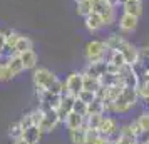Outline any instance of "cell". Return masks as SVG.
Returning a JSON list of instances; mask_svg holds the SVG:
<instances>
[{"label": "cell", "mask_w": 149, "mask_h": 144, "mask_svg": "<svg viewBox=\"0 0 149 144\" xmlns=\"http://www.w3.org/2000/svg\"><path fill=\"white\" fill-rule=\"evenodd\" d=\"M5 50V32H0V54Z\"/></svg>", "instance_id": "37"}, {"label": "cell", "mask_w": 149, "mask_h": 144, "mask_svg": "<svg viewBox=\"0 0 149 144\" xmlns=\"http://www.w3.org/2000/svg\"><path fill=\"white\" fill-rule=\"evenodd\" d=\"M65 89H67V94H72V96H79V92L84 89V74L82 72H72L69 74L67 79H65Z\"/></svg>", "instance_id": "8"}, {"label": "cell", "mask_w": 149, "mask_h": 144, "mask_svg": "<svg viewBox=\"0 0 149 144\" xmlns=\"http://www.w3.org/2000/svg\"><path fill=\"white\" fill-rule=\"evenodd\" d=\"M89 114H104V102H102V99L95 97L91 104H87V116Z\"/></svg>", "instance_id": "29"}, {"label": "cell", "mask_w": 149, "mask_h": 144, "mask_svg": "<svg viewBox=\"0 0 149 144\" xmlns=\"http://www.w3.org/2000/svg\"><path fill=\"white\" fill-rule=\"evenodd\" d=\"M92 7L94 12L102 17L104 27H111L116 22V7L109 2V0H92Z\"/></svg>", "instance_id": "4"}, {"label": "cell", "mask_w": 149, "mask_h": 144, "mask_svg": "<svg viewBox=\"0 0 149 144\" xmlns=\"http://www.w3.org/2000/svg\"><path fill=\"white\" fill-rule=\"evenodd\" d=\"M42 129L39 127V126H30V127H27V129H24V132H22V137L27 141L29 144H39L42 139Z\"/></svg>", "instance_id": "17"}, {"label": "cell", "mask_w": 149, "mask_h": 144, "mask_svg": "<svg viewBox=\"0 0 149 144\" xmlns=\"http://www.w3.org/2000/svg\"><path fill=\"white\" fill-rule=\"evenodd\" d=\"M7 67H8V70H10L12 77L20 76L22 72L25 70V67H24V62H22V59H20V55H19V54H12L10 57H8Z\"/></svg>", "instance_id": "18"}, {"label": "cell", "mask_w": 149, "mask_h": 144, "mask_svg": "<svg viewBox=\"0 0 149 144\" xmlns=\"http://www.w3.org/2000/svg\"><path fill=\"white\" fill-rule=\"evenodd\" d=\"M84 25H86L89 32H99L104 27V22H102V17L97 12H92L91 15H87L84 19Z\"/></svg>", "instance_id": "15"}, {"label": "cell", "mask_w": 149, "mask_h": 144, "mask_svg": "<svg viewBox=\"0 0 149 144\" xmlns=\"http://www.w3.org/2000/svg\"><path fill=\"white\" fill-rule=\"evenodd\" d=\"M12 79V74L8 70L7 64H0V82H7Z\"/></svg>", "instance_id": "36"}, {"label": "cell", "mask_w": 149, "mask_h": 144, "mask_svg": "<svg viewBox=\"0 0 149 144\" xmlns=\"http://www.w3.org/2000/svg\"><path fill=\"white\" fill-rule=\"evenodd\" d=\"M65 127H67L69 131L72 129H79V127H82V126H86V116H82V114H77V112H70L67 117H65Z\"/></svg>", "instance_id": "20"}, {"label": "cell", "mask_w": 149, "mask_h": 144, "mask_svg": "<svg viewBox=\"0 0 149 144\" xmlns=\"http://www.w3.org/2000/svg\"><path fill=\"white\" fill-rule=\"evenodd\" d=\"M119 77H121V82L124 84V87H136V89L139 87L141 76H139V72L134 69V65H129V64H126V65L121 69Z\"/></svg>", "instance_id": "6"}, {"label": "cell", "mask_w": 149, "mask_h": 144, "mask_svg": "<svg viewBox=\"0 0 149 144\" xmlns=\"http://www.w3.org/2000/svg\"><path fill=\"white\" fill-rule=\"evenodd\" d=\"M37 97H39V107L42 111L59 109L61 101H62L61 94H54L50 90H40V92H37Z\"/></svg>", "instance_id": "5"}, {"label": "cell", "mask_w": 149, "mask_h": 144, "mask_svg": "<svg viewBox=\"0 0 149 144\" xmlns=\"http://www.w3.org/2000/svg\"><path fill=\"white\" fill-rule=\"evenodd\" d=\"M77 97H79L81 101H84L86 104H91L97 96H95V92H92V90H86V89H82L81 92H79V96H77Z\"/></svg>", "instance_id": "34"}, {"label": "cell", "mask_w": 149, "mask_h": 144, "mask_svg": "<svg viewBox=\"0 0 149 144\" xmlns=\"http://www.w3.org/2000/svg\"><path fill=\"white\" fill-rule=\"evenodd\" d=\"M137 144H146V141H142V143H137Z\"/></svg>", "instance_id": "40"}, {"label": "cell", "mask_w": 149, "mask_h": 144, "mask_svg": "<svg viewBox=\"0 0 149 144\" xmlns=\"http://www.w3.org/2000/svg\"><path fill=\"white\" fill-rule=\"evenodd\" d=\"M22 132H24V127L20 126V122H19V121H15V122L10 124V127H8V136L12 137V139L22 137Z\"/></svg>", "instance_id": "30"}, {"label": "cell", "mask_w": 149, "mask_h": 144, "mask_svg": "<svg viewBox=\"0 0 149 144\" xmlns=\"http://www.w3.org/2000/svg\"><path fill=\"white\" fill-rule=\"evenodd\" d=\"M107 72V61H99V62H87V65L84 69V74H89V76H94L101 79L104 74Z\"/></svg>", "instance_id": "13"}, {"label": "cell", "mask_w": 149, "mask_h": 144, "mask_svg": "<svg viewBox=\"0 0 149 144\" xmlns=\"http://www.w3.org/2000/svg\"><path fill=\"white\" fill-rule=\"evenodd\" d=\"M57 81L52 70H49L47 67H37L34 69V74H32V82H34L35 92H40V90H49L52 87V84Z\"/></svg>", "instance_id": "2"}, {"label": "cell", "mask_w": 149, "mask_h": 144, "mask_svg": "<svg viewBox=\"0 0 149 144\" xmlns=\"http://www.w3.org/2000/svg\"><path fill=\"white\" fill-rule=\"evenodd\" d=\"M84 74V72H82ZM102 87L101 84V79L99 77H94V76H89V74H84V89L86 90H92L97 94V90Z\"/></svg>", "instance_id": "24"}, {"label": "cell", "mask_w": 149, "mask_h": 144, "mask_svg": "<svg viewBox=\"0 0 149 144\" xmlns=\"http://www.w3.org/2000/svg\"><path fill=\"white\" fill-rule=\"evenodd\" d=\"M117 24H119V30H121L122 34H131L139 25V17H134V15H129V14L122 12L121 19H119Z\"/></svg>", "instance_id": "10"}, {"label": "cell", "mask_w": 149, "mask_h": 144, "mask_svg": "<svg viewBox=\"0 0 149 144\" xmlns=\"http://www.w3.org/2000/svg\"><path fill=\"white\" fill-rule=\"evenodd\" d=\"M124 42H126L124 35H121L117 32V34H111L107 39H106V45H107L109 50H119Z\"/></svg>", "instance_id": "25"}, {"label": "cell", "mask_w": 149, "mask_h": 144, "mask_svg": "<svg viewBox=\"0 0 149 144\" xmlns=\"http://www.w3.org/2000/svg\"><path fill=\"white\" fill-rule=\"evenodd\" d=\"M75 3H79V2H84V0H74Z\"/></svg>", "instance_id": "39"}, {"label": "cell", "mask_w": 149, "mask_h": 144, "mask_svg": "<svg viewBox=\"0 0 149 144\" xmlns=\"http://www.w3.org/2000/svg\"><path fill=\"white\" fill-rule=\"evenodd\" d=\"M122 12L134 17H141L142 15V0H126L122 2Z\"/></svg>", "instance_id": "16"}, {"label": "cell", "mask_w": 149, "mask_h": 144, "mask_svg": "<svg viewBox=\"0 0 149 144\" xmlns=\"http://www.w3.org/2000/svg\"><path fill=\"white\" fill-rule=\"evenodd\" d=\"M69 139L72 144H87V126L69 131Z\"/></svg>", "instance_id": "21"}, {"label": "cell", "mask_w": 149, "mask_h": 144, "mask_svg": "<svg viewBox=\"0 0 149 144\" xmlns=\"http://www.w3.org/2000/svg\"><path fill=\"white\" fill-rule=\"evenodd\" d=\"M20 59L22 62H24V67H25V70H34V69H37V64H39V55H37V52H35L34 49H29V50H25V52H22Z\"/></svg>", "instance_id": "14"}, {"label": "cell", "mask_w": 149, "mask_h": 144, "mask_svg": "<svg viewBox=\"0 0 149 144\" xmlns=\"http://www.w3.org/2000/svg\"><path fill=\"white\" fill-rule=\"evenodd\" d=\"M12 144H29V143L24 139V137H17V139H14V143Z\"/></svg>", "instance_id": "38"}, {"label": "cell", "mask_w": 149, "mask_h": 144, "mask_svg": "<svg viewBox=\"0 0 149 144\" xmlns=\"http://www.w3.org/2000/svg\"><path fill=\"white\" fill-rule=\"evenodd\" d=\"M121 131L129 132V134H131V136H134L136 139H139V137L144 134V131L141 129V126H139V122H137V121H132V122H129L127 126H122Z\"/></svg>", "instance_id": "28"}, {"label": "cell", "mask_w": 149, "mask_h": 144, "mask_svg": "<svg viewBox=\"0 0 149 144\" xmlns=\"http://www.w3.org/2000/svg\"><path fill=\"white\" fill-rule=\"evenodd\" d=\"M119 50H121L122 55L126 57V62H127L129 65H136V62H137V59H139V49L136 47L134 44H131L129 40H126L121 45Z\"/></svg>", "instance_id": "12"}, {"label": "cell", "mask_w": 149, "mask_h": 144, "mask_svg": "<svg viewBox=\"0 0 149 144\" xmlns=\"http://www.w3.org/2000/svg\"><path fill=\"white\" fill-rule=\"evenodd\" d=\"M74 112H77V114H82V116L87 117V104L84 102V101H81L79 97H75V102H74Z\"/></svg>", "instance_id": "33"}, {"label": "cell", "mask_w": 149, "mask_h": 144, "mask_svg": "<svg viewBox=\"0 0 149 144\" xmlns=\"http://www.w3.org/2000/svg\"><path fill=\"white\" fill-rule=\"evenodd\" d=\"M139 99V92L136 87H124L121 92V96L112 102V109L111 112H116V114H122V112H127L136 106Z\"/></svg>", "instance_id": "1"}, {"label": "cell", "mask_w": 149, "mask_h": 144, "mask_svg": "<svg viewBox=\"0 0 149 144\" xmlns=\"http://www.w3.org/2000/svg\"><path fill=\"white\" fill-rule=\"evenodd\" d=\"M136 121L139 122L141 129L144 131V134H146V132H149V111H144V112H141V114H139V117H137Z\"/></svg>", "instance_id": "31"}, {"label": "cell", "mask_w": 149, "mask_h": 144, "mask_svg": "<svg viewBox=\"0 0 149 144\" xmlns=\"http://www.w3.org/2000/svg\"><path fill=\"white\" fill-rule=\"evenodd\" d=\"M75 10H77V15H81V17H87L94 12V7H92V0H84V2H79V3H75Z\"/></svg>", "instance_id": "27"}, {"label": "cell", "mask_w": 149, "mask_h": 144, "mask_svg": "<svg viewBox=\"0 0 149 144\" xmlns=\"http://www.w3.org/2000/svg\"><path fill=\"white\" fill-rule=\"evenodd\" d=\"M74 102H75V96L72 94H62V101L59 106V117H61V122H65V117L74 111Z\"/></svg>", "instance_id": "9"}, {"label": "cell", "mask_w": 149, "mask_h": 144, "mask_svg": "<svg viewBox=\"0 0 149 144\" xmlns=\"http://www.w3.org/2000/svg\"><path fill=\"white\" fill-rule=\"evenodd\" d=\"M106 61L109 62V64H112V65H116V67L122 69L127 62H126V57L122 55L121 50H109L107 55H106Z\"/></svg>", "instance_id": "22"}, {"label": "cell", "mask_w": 149, "mask_h": 144, "mask_svg": "<svg viewBox=\"0 0 149 144\" xmlns=\"http://www.w3.org/2000/svg\"><path fill=\"white\" fill-rule=\"evenodd\" d=\"M134 69L139 72V76L144 74L146 70H149V47L139 49V59H137V62H136Z\"/></svg>", "instance_id": "19"}, {"label": "cell", "mask_w": 149, "mask_h": 144, "mask_svg": "<svg viewBox=\"0 0 149 144\" xmlns=\"http://www.w3.org/2000/svg\"><path fill=\"white\" fill-rule=\"evenodd\" d=\"M146 144H149V137H148V139H146Z\"/></svg>", "instance_id": "41"}, {"label": "cell", "mask_w": 149, "mask_h": 144, "mask_svg": "<svg viewBox=\"0 0 149 144\" xmlns=\"http://www.w3.org/2000/svg\"><path fill=\"white\" fill-rule=\"evenodd\" d=\"M20 39V34L19 32H15V30H8V32H5V54H14V49H15V44H17V40Z\"/></svg>", "instance_id": "23"}, {"label": "cell", "mask_w": 149, "mask_h": 144, "mask_svg": "<svg viewBox=\"0 0 149 144\" xmlns=\"http://www.w3.org/2000/svg\"><path fill=\"white\" fill-rule=\"evenodd\" d=\"M117 131H119V126H117V122H116V119L111 117V116H107V114H104L101 124H99V132H101L102 136L111 137L112 134H116Z\"/></svg>", "instance_id": "11"}, {"label": "cell", "mask_w": 149, "mask_h": 144, "mask_svg": "<svg viewBox=\"0 0 149 144\" xmlns=\"http://www.w3.org/2000/svg\"><path fill=\"white\" fill-rule=\"evenodd\" d=\"M59 124H61V117H59L57 109H49V111H44V117H42L39 127L42 129L44 134H47V132H52Z\"/></svg>", "instance_id": "7"}, {"label": "cell", "mask_w": 149, "mask_h": 144, "mask_svg": "<svg viewBox=\"0 0 149 144\" xmlns=\"http://www.w3.org/2000/svg\"><path fill=\"white\" fill-rule=\"evenodd\" d=\"M19 122H20V126L24 127V129H27V127H30V126H34V116H32V111L30 112H27V114H24V116L19 119Z\"/></svg>", "instance_id": "35"}, {"label": "cell", "mask_w": 149, "mask_h": 144, "mask_svg": "<svg viewBox=\"0 0 149 144\" xmlns=\"http://www.w3.org/2000/svg\"><path fill=\"white\" fill-rule=\"evenodd\" d=\"M109 49L106 45V40H91L86 44V49H84V57L87 62H99L104 61L106 55H107Z\"/></svg>", "instance_id": "3"}, {"label": "cell", "mask_w": 149, "mask_h": 144, "mask_svg": "<svg viewBox=\"0 0 149 144\" xmlns=\"http://www.w3.org/2000/svg\"><path fill=\"white\" fill-rule=\"evenodd\" d=\"M29 49H34V42L30 37L27 35H20V39L17 40L15 44V49H14V54H22V52H25Z\"/></svg>", "instance_id": "26"}, {"label": "cell", "mask_w": 149, "mask_h": 144, "mask_svg": "<svg viewBox=\"0 0 149 144\" xmlns=\"http://www.w3.org/2000/svg\"><path fill=\"white\" fill-rule=\"evenodd\" d=\"M137 143L139 141L134 136H131L129 132H124V131H121V136L117 137V141H116V144H137Z\"/></svg>", "instance_id": "32"}]
</instances>
